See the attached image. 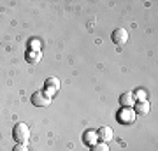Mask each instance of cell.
Segmentation results:
<instances>
[{"label": "cell", "instance_id": "cell-12", "mask_svg": "<svg viewBox=\"0 0 158 151\" xmlns=\"http://www.w3.org/2000/svg\"><path fill=\"white\" fill-rule=\"evenodd\" d=\"M134 97H137V99H139V100H146V91H144V90H137L135 93H134Z\"/></svg>", "mask_w": 158, "mask_h": 151}, {"label": "cell", "instance_id": "cell-11", "mask_svg": "<svg viewBox=\"0 0 158 151\" xmlns=\"http://www.w3.org/2000/svg\"><path fill=\"white\" fill-rule=\"evenodd\" d=\"M91 151H109V146L107 142H97L91 146Z\"/></svg>", "mask_w": 158, "mask_h": 151}, {"label": "cell", "instance_id": "cell-1", "mask_svg": "<svg viewBox=\"0 0 158 151\" xmlns=\"http://www.w3.org/2000/svg\"><path fill=\"white\" fill-rule=\"evenodd\" d=\"M12 137L18 144H27L30 139V128L27 123H16L12 128Z\"/></svg>", "mask_w": 158, "mask_h": 151}, {"label": "cell", "instance_id": "cell-9", "mask_svg": "<svg viewBox=\"0 0 158 151\" xmlns=\"http://www.w3.org/2000/svg\"><path fill=\"white\" fill-rule=\"evenodd\" d=\"M149 112V102L148 100H139L135 106V114H148Z\"/></svg>", "mask_w": 158, "mask_h": 151}, {"label": "cell", "instance_id": "cell-5", "mask_svg": "<svg viewBox=\"0 0 158 151\" xmlns=\"http://www.w3.org/2000/svg\"><path fill=\"white\" fill-rule=\"evenodd\" d=\"M111 39H113L114 44L121 46V44H125V42L128 40V32H127L125 28H118V30H114V32H113Z\"/></svg>", "mask_w": 158, "mask_h": 151}, {"label": "cell", "instance_id": "cell-2", "mask_svg": "<svg viewBox=\"0 0 158 151\" xmlns=\"http://www.w3.org/2000/svg\"><path fill=\"white\" fill-rule=\"evenodd\" d=\"M44 86H46L44 93L53 99V97L58 93V90H60V81H58L56 78H48L46 79V83H44Z\"/></svg>", "mask_w": 158, "mask_h": 151}, {"label": "cell", "instance_id": "cell-7", "mask_svg": "<svg viewBox=\"0 0 158 151\" xmlns=\"http://www.w3.org/2000/svg\"><path fill=\"white\" fill-rule=\"evenodd\" d=\"M119 104L123 107H132L134 106V93H130V91L123 93V95L119 97Z\"/></svg>", "mask_w": 158, "mask_h": 151}, {"label": "cell", "instance_id": "cell-8", "mask_svg": "<svg viewBox=\"0 0 158 151\" xmlns=\"http://www.w3.org/2000/svg\"><path fill=\"white\" fill-rule=\"evenodd\" d=\"M83 141H85V144H97L98 142V137H97V132H93V130H90V132H86L85 135H83Z\"/></svg>", "mask_w": 158, "mask_h": 151}, {"label": "cell", "instance_id": "cell-4", "mask_svg": "<svg viewBox=\"0 0 158 151\" xmlns=\"http://www.w3.org/2000/svg\"><path fill=\"white\" fill-rule=\"evenodd\" d=\"M135 111L134 109H130V107H123L121 111H119V121L121 123H134L135 121Z\"/></svg>", "mask_w": 158, "mask_h": 151}, {"label": "cell", "instance_id": "cell-6", "mask_svg": "<svg viewBox=\"0 0 158 151\" xmlns=\"http://www.w3.org/2000/svg\"><path fill=\"white\" fill-rule=\"evenodd\" d=\"M97 137L100 139V142H109V141H113L114 132L111 127H100L98 132H97Z\"/></svg>", "mask_w": 158, "mask_h": 151}, {"label": "cell", "instance_id": "cell-10", "mask_svg": "<svg viewBox=\"0 0 158 151\" xmlns=\"http://www.w3.org/2000/svg\"><path fill=\"white\" fill-rule=\"evenodd\" d=\"M40 56H42V53L40 51H28L27 53V62H30V63H37L40 60Z\"/></svg>", "mask_w": 158, "mask_h": 151}, {"label": "cell", "instance_id": "cell-13", "mask_svg": "<svg viewBox=\"0 0 158 151\" xmlns=\"http://www.w3.org/2000/svg\"><path fill=\"white\" fill-rule=\"evenodd\" d=\"M12 151H28V148H27V144H18V146H14Z\"/></svg>", "mask_w": 158, "mask_h": 151}, {"label": "cell", "instance_id": "cell-3", "mask_svg": "<svg viewBox=\"0 0 158 151\" xmlns=\"http://www.w3.org/2000/svg\"><path fill=\"white\" fill-rule=\"evenodd\" d=\"M32 104L35 107H48L51 104V97H48L44 91H35L32 95Z\"/></svg>", "mask_w": 158, "mask_h": 151}]
</instances>
